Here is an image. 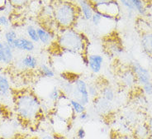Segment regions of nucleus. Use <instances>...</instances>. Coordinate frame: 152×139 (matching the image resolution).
Segmentation results:
<instances>
[{
  "label": "nucleus",
  "instance_id": "f03ea898",
  "mask_svg": "<svg viewBox=\"0 0 152 139\" xmlns=\"http://www.w3.org/2000/svg\"><path fill=\"white\" fill-rule=\"evenodd\" d=\"M61 51L72 55H80L87 65L88 40L84 34L73 28L61 31L56 41Z\"/></svg>",
  "mask_w": 152,
  "mask_h": 139
},
{
  "label": "nucleus",
  "instance_id": "e433bc0d",
  "mask_svg": "<svg viewBox=\"0 0 152 139\" xmlns=\"http://www.w3.org/2000/svg\"><path fill=\"white\" fill-rule=\"evenodd\" d=\"M150 128H151V136H152V118H151V123H150Z\"/></svg>",
  "mask_w": 152,
  "mask_h": 139
},
{
  "label": "nucleus",
  "instance_id": "4468645a",
  "mask_svg": "<svg viewBox=\"0 0 152 139\" xmlns=\"http://www.w3.org/2000/svg\"><path fill=\"white\" fill-rule=\"evenodd\" d=\"M93 100L95 106V110H97L98 113L105 114L110 112V110L112 109V102L107 101L102 96H99Z\"/></svg>",
  "mask_w": 152,
  "mask_h": 139
},
{
  "label": "nucleus",
  "instance_id": "6ab92c4d",
  "mask_svg": "<svg viewBox=\"0 0 152 139\" xmlns=\"http://www.w3.org/2000/svg\"><path fill=\"white\" fill-rule=\"evenodd\" d=\"M100 96H102L107 101L113 103L116 98V93L113 88L110 85L107 84V85H100Z\"/></svg>",
  "mask_w": 152,
  "mask_h": 139
},
{
  "label": "nucleus",
  "instance_id": "f257e3e1",
  "mask_svg": "<svg viewBox=\"0 0 152 139\" xmlns=\"http://www.w3.org/2000/svg\"><path fill=\"white\" fill-rule=\"evenodd\" d=\"M12 102L20 124L28 127L37 126L44 114L42 100L37 94L26 89L12 91Z\"/></svg>",
  "mask_w": 152,
  "mask_h": 139
},
{
  "label": "nucleus",
  "instance_id": "dca6fc26",
  "mask_svg": "<svg viewBox=\"0 0 152 139\" xmlns=\"http://www.w3.org/2000/svg\"><path fill=\"white\" fill-rule=\"evenodd\" d=\"M79 8L80 9L81 14L85 20H91L94 10L93 6L88 3V0H80L79 1Z\"/></svg>",
  "mask_w": 152,
  "mask_h": 139
},
{
  "label": "nucleus",
  "instance_id": "ddd939ff",
  "mask_svg": "<svg viewBox=\"0 0 152 139\" xmlns=\"http://www.w3.org/2000/svg\"><path fill=\"white\" fill-rule=\"evenodd\" d=\"M141 46L144 53L152 57V31H147L141 34Z\"/></svg>",
  "mask_w": 152,
  "mask_h": 139
},
{
  "label": "nucleus",
  "instance_id": "aec40b11",
  "mask_svg": "<svg viewBox=\"0 0 152 139\" xmlns=\"http://www.w3.org/2000/svg\"><path fill=\"white\" fill-rule=\"evenodd\" d=\"M38 71L40 73L41 76L43 78L47 79H53L56 76V72L50 65L46 63H41L38 66Z\"/></svg>",
  "mask_w": 152,
  "mask_h": 139
},
{
  "label": "nucleus",
  "instance_id": "f8f14e48",
  "mask_svg": "<svg viewBox=\"0 0 152 139\" xmlns=\"http://www.w3.org/2000/svg\"><path fill=\"white\" fill-rule=\"evenodd\" d=\"M10 95L12 96L11 83L7 75L0 73V98L6 99L9 98Z\"/></svg>",
  "mask_w": 152,
  "mask_h": 139
},
{
  "label": "nucleus",
  "instance_id": "4be33fe9",
  "mask_svg": "<svg viewBox=\"0 0 152 139\" xmlns=\"http://www.w3.org/2000/svg\"><path fill=\"white\" fill-rule=\"evenodd\" d=\"M88 91L91 99H94L100 96V85L98 83H88Z\"/></svg>",
  "mask_w": 152,
  "mask_h": 139
},
{
  "label": "nucleus",
  "instance_id": "9d476101",
  "mask_svg": "<svg viewBox=\"0 0 152 139\" xmlns=\"http://www.w3.org/2000/svg\"><path fill=\"white\" fill-rule=\"evenodd\" d=\"M39 60L37 57L33 56L32 54L28 53L27 55L23 56L20 60L18 61V67L21 70H30L33 71L39 66Z\"/></svg>",
  "mask_w": 152,
  "mask_h": 139
},
{
  "label": "nucleus",
  "instance_id": "f3484780",
  "mask_svg": "<svg viewBox=\"0 0 152 139\" xmlns=\"http://www.w3.org/2000/svg\"><path fill=\"white\" fill-rule=\"evenodd\" d=\"M137 139H149L151 136V131L150 125L143 124L136 127L134 130V134Z\"/></svg>",
  "mask_w": 152,
  "mask_h": 139
},
{
  "label": "nucleus",
  "instance_id": "5701e85b",
  "mask_svg": "<svg viewBox=\"0 0 152 139\" xmlns=\"http://www.w3.org/2000/svg\"><path fill=\"white\" fill-rule=\"evenodd\" d=\"M18 38V33H17L16 31L8 30L4 34V39H5L4 41H6L8 45L15 51V49H14V42H15L16 39Z\"/></svg>",
  "mask_w": 152,
  "mask_h": 139
},
{
  "label": "nucleus",
  "instance_id": "a211bd4d",
  "mask_svg": "<svg viewBox=\"0 0 152 139\" xmlns=\"http://www.w3.org/2000/svg\"><path fill=\"white\" fill-rule=\"evenodd\" d=\"M63 91L61 90V89L57 85H54L50 90L49 91V93L47 94V98H48V102L50 104H58V102L60 101L63 95H64Z\"/></svg>",
  "mask_w": 152,
  "mask_h": 139
},
{
  "label": "nucleus",
  "instance_id": "a878e982",
  "mask_svg": "<svg viewBox=\"0 0 152 139\" xmlns=\"http://www.w3.org/2000/svg\"><path fill=\"white\" fill-rule=\"evenodd\" d=\"M8 4L14 8H23L27 5L31 0H8Z\"/></svg>",
  "mask_w": 152,
  "mask_h": 139
},
{
  "label": "nucleus",
  "instance_id": "473e14b6",
  "mask_svg": "<svg viewBox=\"0 0 152 139\" xmlns=\"http://www.w3.org/2000/svg\"><path fill=\"white\" fill-rule=\"evenodd\" d=\"M88 3L91 4L93 7H94L96 5H99V4H106V3H109L114 0H88Z\"/></svg>",
  "mask_w": 152,
  "mask_h": 139
},
{
  "label": "nucleus",
  "instance_id": "7c9ffc66",
  "mask_svg": "<svg viewBox=\"0 0 152 139\" xmlns=\"http://www.w3.org/2000/svg\"><path fill=\"white\" fill-rule=\"evenodd\" d=\"M76 137L78 139H84L86 138V131L84 128H80L76 131Z\"/></svg>",
  "mask_w": 152,
  "mask_h": 139
},
{
  "label": "nucleus",
  "instance_id": "58836bf2",
  "mask_svg": "<svg viewBox=\"0 0 152 139\" xmlns=\"http://www.w3.org/2000/svg\"><path fill=\"white\" fill-rule=\"evenodd\" d=\"M0 139H4V138H0Z\"/></svg>",
  "mask_w": 152,
  "mask_h": 139
},
{
  "label": "nucleus",
  "instance_id": "9b49d317",
  "mask_svg": "<svg viewBox=\"0 0 152 139\" xmlns=\"http://www.w3.org/2000/svg\"><path fill=\"white\" fill-rule=\"evenodd\" d=\"M35 43L32 41H31L29 38H18L16 39L14 42V49L25 51V52L31 53L34 51L35 50Z\"/></svg>",
  "mask_w": 152,
  "mask_h": 139
},
{
  "label": "nucleus",
  "instance_id": "c85d7f7f",
  "mask_svg": "<svg viewBox=\"0 0 152 139\" xmlns=\"http://www.w3.org/2000/svg\"><path fill=\"white\" fill-rule=\"evenodd\" d=\"M141 90L145 94L148 96H152V81L145 83L143 85H141Z\"/></svg>",
  "mask_w": 152,
  "mask_h": 139
},
{
  "label": "nucleus",
  "instance_id": "0eeeda50",
  "mask_svg": "<svg viewBox=\"0 0 152 139\" xmlns=\"http://www.w3.org/2000/svg\"><path fill=\"white\" fill-rule=\"evenodd\" d=\"M119 78H120V81L122 83V85L126 89L132 90L138 85L136 75L130 67L122 69L120 72Z\"/></svg>",
  "mask_w": 152,
  "mask_h": 139
},
{
  "label": "nucleus",
  "instance_id": "412c9836",
  "mask_svg": "<svg viewBox=\"0 0 152 139\" xmlns=\"http://www.w3.org/2000/svg\"><path fill=\"white\" fill-rule=\"evenodd\" d=\"M69 104L73 113H75V116L76 115H80V113L86 111V106L84 105L83 104H81L80 101L76 100L75 99L69 98Z\"/></svg>",
  "mask_w": 152,
  "mask_h": 139
},
{
  "label": "nucleus",
  "instance_id": "2eb2a0df",
  "mask_svg": "<svg viewBox=\"0 0 152 139\" xmlns=\"http://www.w3.org/2000/svg\"><path fill=\"white\" fill-rule=\"evenodd\" d=\"M39 37V41L42 45L50 46L51 43H53L54 34L50 30H48L45 27H37V28Z\"/></svg>",
  "mask_w": 152,
  "mask_h": 139
},
{
  "label": "nucleus",
  "instance_id": "20e7f679",
  "mask_svg": "<svg viewBox=\"0 0 152 139\" xmlns=\"http://www.w3.org/2000/svg\"><path fill=\"white\" fill-rule=\"evenodd\" d=\"M74 82V90L70 98L75 99L80 101L84 105L87 106L91 101V98L88 91V83L81 78H75Z\"/></svg>",
  "mask_w": 152,
  "mask_h": 139
},
{
  "label": "nucleus",
  "instance_id": "b1692460",
  "mask_svg": "<svg viewBox=\"0 0 152 139\" xmlns=\"http://www.w3.org/2000/svg\"><path fill=\"white\" fill-rule=\"evenodd\" d=\"M132 4L135 11L137 12L139 15L145 16L146 14L147 9L145 8V4L142 0H132Z\"/></svg>",
  "mask_w": 152,
  "mask_h": 139
},
{
  "label": "nucleus",
  "instance_id": "2f4dec72",
  "mask_svg": "<svg viewBox=\"0 0 152 139\" xmlns=\"http://www.w3.org/2000/svg\"><path fill=\"white\" fill-rule=\"evenodd\" d=\"M9 19L7 16L0 14V26H9Z\"/></svg>",
  "mask_w": 152,
  "mask_h": 139
},
{
  "label": "nucleus",
  "instance_id": "c756f323",
  "mask_svg": "<svg viewBox=\"0 0 152 139\" xmlns=\"http://www.w3.org/2000/svg\"><path fill=\"white\" fill-rule=\"evenodd\" d=\"M112 139H137L133 134H124V133H117L115 132V134L113 137Z\"/></svg>",
  "mask_w": 152,
  "mask_h": 139
},
{
  "label": "nucleus",
  "instance_id": "393cba45",
  "mask_svg": "<svg viewBox=\"0 0 152 139\" xmlns=\"http://www.w3.org/2000/svg\"><path fill=\"white\" fill-rule=\"evenodd\" d=\"M27 34L28 36V38L31 41H32L34 43H38L40 42L39 41V37H38L37 30L35 26L29 25L27 27Z\"/></svg>",
  "mask_w": 152,
  "mask_h": 139
},
{
  "label": "nucleus",
  "instance_id": "423d86ee",
  "mask_svg": "<svg viewBox=\"0 0 152 139\" xmlns=\"http://www.w3.org/2000/svg\"><path fill=\"white\" fill-rule=\"evenodd\" d=\"M129 67L136 75L137 84L140 85L141 86L145 83L152 81V75L150 70L145 67L140 62H138L137 60L132 61Z\"/></svg>",
  "mask_w": 152,
  "mask_h": 139
},
{
  "label": "nucleus",
  "instance_id": "f704fd0d",
  "mask_svg": "<svg viewBox=\"0 0 152 139\" xmlns=\"http://www.w3.org/2000/svg\"><path fill=\"white\" fill-rule=\"evenodd\" d=\"M8 0H0V12L4 11L8 6Z\"/></svg>",
  "mask_w": 152,
  "mask_h": 139
},
{
  "label": "nucleus",
  "instance_id": "1a4fd4ad",
  "mask_svg": "<svg viewBox=\"0 0 152 139\" xmlns=\"http://www.w3.org/2000/svg\"><path fill=\"white\" fill-rule=\"evenodd\" d=\"M14 60V50L6 41H0V63L10 65Z\"/></svg>",
  "mask_w": 152,
  "mask_h": 139
},
{
  "label": "nucleus",
  "instance_id": "7ed1b4c3",
  "mask_svg": "<svg viewBox=\"0 0 152 139\" xmlns=\"http://www.w3.org/2000/svg\"><path fill=\"white\" fill-rule=\"evenodd\" d=\"M80 9L75 4L61 1L56 3L53 7V17L55 22L61 30L73 28L80 15Z\"/></svg>",
  "mask_w": 152,
  "mask_h": 139
},
{
  "label": "nucleus",
  "instance_id": "6e6552de",
  "mask_svg": "<svg viewBox=\"0 0 152 139\" xmlns=\"http://www.w3.org/2000/svg\"><path fill=\"white\" fill-rule=\"evenodd\" d=\"M104 57L97 53L88 54L87 57V65L94 74H99L103 69Z\"/></svg>",
  "mask_w": 152,
  "mask_h": 139
},
{
  "label": "nucleus",
  "instance_id": "cd10ccee",
  "mask_svg": "<svg viewBox=\"0 0 152 139\" xmlns=\"http://www.w3.org/2000/svg\"><path fill=\"white\" fill-rule=\"evenodd\" d=\"M103 19V18L102 17V15L99 13H97V12H95L94 13V14L92 16L91 18V23H93V25L95 26H98L100 25V23L102 22V20Z\"/></svg>",
  "mask_w": 152,
  "mask_h": 139
},
{
  "label": "nucleus",
  "instance_id": "c9c22d12",
  "mask_svg": "<svg viewBox=\"0 0 152 139\" xmlns=\"http://www.w3.org/2000/svg\"><path fill=\"white\" fill-rule=\"evenodd\" d=\"M42 139H57V137L50 135V134H46V135L43 136Z\"/></svg>",
  "mask_w": 152,
  "mask_h": 139
},
{
  "label": "nucleus",
  "instance_id": "72a5a7b5",
  "mask_svg": "<svg viewBox=\"0 0 152 139\" xmlns=\"http://www.w3.org/2000/svg\"><path fill=\"white\" fill-rule=\"evenodd\" d=\"M78 118L81 122H87L90 118V114L88 113L87 110H86L82 113H80V115H78Z\"/></svg>",
  "mask_w": 152,
  "mask_h": 139
},
{
  "label": "nucleus",
  "instance_id": "bb28decb",
  "mask_svg": "<svg viewBox=\"0 0 152 139\" xmlns=\"http://www.w3.org/2000/svg\"><path fill=\"white\" fill-rule=\"evenodd\" d=\"M118 1L119 4L122 5L126 9L127 12H134V13H136L134 6H133L132 0H118Z\"/></svg>",
  "mask_w": 152,
  "mask_h": 139
},
{
  "label": "nucleus",
  "instance_id": "39448f33",
  "mask_svg": "<svg viewBox=\"0 0 152 139\" xmlns=\"http://www.w3.org/2000/svg\"><path fill=\"white\" fill-rule=\"evenodd\" d=\"M93 8L95 12L100 13L103 18L107 19H116L119 16L121 12L120 4L118 3V0L96 5Z\"/></svg>",
  "mask_w": 152,
  "mask_h": 139
},
{
  "label": "nucleus",
  "instance_id": "4c0bfd02",
  "mask_svg": "<svg viewBox=\"0 0 152 139\" xmlns=\"http://www.w3.org/2000/svg\"><path fill=\"white\" fill-rule=\"evenodd\" d=\"M57 139H65V138H59L57 137Z\"/></svg>",
  "mask_w": 152,
  "mask_h": 139
}]
</instances>
